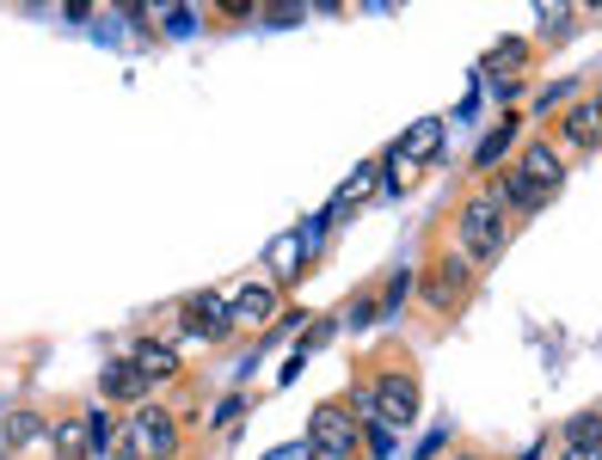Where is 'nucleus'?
Segmentation results:
<instances>
[{"instance_id": "20e7f679", "label": "nucleus", "mask_w": 602, "mask_h": 460, "mask_svg": "<svg viewBox=\"0 0 602 460\" xmlns=\"http://www.w3.org/2000/svg\"><path fill=\"white\" fill-rule=\"evenodd\" d=\"M369 393H375V418L388 423V430H406V423L418 418V381H412V375H400V368L381 375Z\"/></svg>"}, {"instance_id": "f8f14e48", "label": "nucleus", "mask_w": 602, "mask_h": 460, "mask_svg": "<svg viewBox=\"0 0 602 460\" xmlns=\"http://www.w3.org/2000/svg\"><path fill=\"white\" fill-rule=\"evenodd\" d=\"M142 387H147V381L135 375V362H130V356L105 368V399H142Z\"/></svg>"}, {"instance_id": "2eb2a0df", "label": "nucleus", "mask_w": 602, "mask_h": 460, "mask_svg": "<svg viewBox=\"0 0 602 460\" xmlns=\"http://www.w3.org/2000/svg\"><path fill=\"white\" fill-rule=\"evenodd\" d=\"M510 135H517V123H504V130H492V135H486V142H480V154H473V166H480V172L492 166V160L510 147Z\"/></svg>"}, {"instance_id": "f257e3e1", "label": "nucleus", "mask_w": 602, "mask_h": 460, "mask_svg": "<svg viewBox=\"0 0 602 460\" xmlns=\"http://www.w3.org/2000/svg\"><path fill=\"white\" fill-rule=\"evenodd\" d=\"M178 454V418L161 406H142L123 423V460H173Z\"/></svg>"}, {"instance_id": "ddd939ff", "label": "nucleus", "mask_w": 602, "mask_h": 460, "mask_svg": "<svg viewBox=\"0 0 602 460\" xmlns=\"http://www.w3.org/2000/svg\"><path fill=\"white\" fill-rule=\"evenodd\" d=\"M498 197H504V203H517V209H535V203H548V197L535 191V184L522 178V172H504V178H498Z\"/></svg>"}, {"instance_id": "6ab92c4d", "label": "nucleus", "mask_w": 602, "mask_h": 460, "mask_svg": "<svg viewBox=\"0 0 602 460\" xmlns=\"http://www.w3.org/2000/svg\"><path fill=\"white\" fill-rule=\"evenodd\" d=\"M522 55H529V43H522V38H510V43H498V50L486 55V68H510V62H522Z\"/></svg>"}, {"instance_id": "4be33fe9", "label": "nucleus", "mask_w": 602, "mask_h": 460, "mask_svg": "<svg viewBox=\"0 0 602 460\" xmlns=\"http://www.w3.org/2000/svg\"><path fill=\"white\" fill-rule=\"evenodd\" d=\"M265 460H314V454H308V442H295V448H271Z\"/></svg>"}, {"instance_id": "aec40b11", "label": "nucleus", "mask_w": 602, "mask_h": 460, "mask_svg": "<svg viewBox=\"0 0 602 460\" xmlns=\"http://www.w3.org/2000/svg\"><path fill=\"white\" fill-rule=\"evenodd\" d=\"M271 264H277V270H295V264H302V246H295V239H277V246H271Z\"/></svg>"}, {"instance_id": "9b49d317", "label": "nucleus", "mask_w": 602, "mask_h": 460, "mask_svg": "<svg viewBox=\"0 0 602 460\" xmlns=\"http://www.w3.org/2000/svg\"><path fill=\"white\" fill-rule=\"evenodd\" d=\"M565 142H572V147H584V154L596 147V99H584V105H572V111H565Z\"/></svg>"}, {"instance_id": "0eeeda50", "label": "nucleus", "mask_w": 602, "mask_h": 460, "mask_svg": "<svg viewBox=\"0 0 602 460\" xmlns=\"http://www.w3.org/2000/svg\"><path fill=\"white\" fill-rule=\"evenodd\" d=\"M185 314L197 319L203 338H228V331H234V314H228V301H222V295H197V301H191Z\"/></svg>"}, {"instance_id": "1a4fd4ad", "label": "nucleus", "mask_w": 602, "mask_h": 460, "mask_svg": "<svg viewBox=\"0 0 602 460\" xmlns=\"http://www.w3.org/2000/svg\"><path fill=\"white\" fill-rule=\"evenodd\" d=\"M430 154H442V123H418V130H412V142H406L400 154H394V166H400V172H412L418 160H430Z\"/></svg>"}, {"instance_id": "39448f33", "label": "nucleus", "mask_w": 602, "mask_h": 460, "mask_svg": "<svg viewBox=\"0 0 602 460\" xmlns=\"http://www.w3.org/2000/svg\"><path fill=\"white\" fill-rule=\"evenodd\" d=\"M130 362H135V375H142L147 387H154V381H178V350L166 338H142Z\"/></svg>"}, {"instance_id": "f3484780", "label": "nucleus", "mask_w": 602, "mask_h": 460, "mask_svg": "<svg viewBox=\"0 0 602 460\" xmlns=\"http://www.w3.org/2000/svg\"><path fill=\"white\" fill-rule=\"evenodd\" d=\"M161 25H166V38H191V31H197V13H185V7H166Z\"/></svg>"}, {"instance_id": "f03ea898", "label": "nucleus", "mask_w": 602, "mask_h": 460, "mask_svg": "<svg viewBox=\"0 0 602 460\" xmlns=\"http://www.w3.org/2000/svg\"><path fill=\"white\" fill-rule=\"evenodd\" d=\"M308 454L314 460H357V423H350L345 406H314L308 418Z\"/></svg>"}, {"instance_id": "a211bd4d", "label": "nucleus", "mask_w": 602, "mask_h": 460, "mask_svg": "<svg viewBox=\"0 0 602 460\" xmlns=\"http://www.w3.org/2000/svg\"><path fill=\"white\" fill-rule=\"evenodd\" d=\"M369 191H375V166H363L357 178H350V191H345V203H338V209H357V203L369 197Z\"/></svg>"}, {"instance_id": "412c9836", "label": "nucleus", "mask_w": 602, "mask_h": 460, "mask_svg": "<svg viewBox=\"0 0 602 460\" xmlns=\"http://www.w3.org/2000/svg\"><path fill=\"white\" fill-rule=\"evenodd\" d=\"M442 448H449V430H437V436H425V448H418V460H437Z\"/></svg>"}, {"instance_id": "b1692460", "label": "nucleus", "mask_w": 602, "mask_h": 460, "mask_svg": "<svg viewBox=\"0 0 602 460\" xmlns=\"http://www.w3.org/2000/svg\"><path fill=\"white\" fill-rule=\"evenodd\" d=\"M461 460H473V454H461Z\"/></svg>"}, {"instance_id": "dca6fc26", "label": "nucleus", "mask_w": 602, "mask_h": 460, "mask_svg": "<svg viewBox=\"0 0 602 460\" xmlns=\"http://www.w3.org/2000/svg\"><path fill=\"white\" fill-rule=\"evenodd\" d=\"M357 448H369V454H375V460H388V454H394V448H400V436H394V430H388V423H369V436H363V442H357Z\"/></svg>"}, {"instance_id": "7ed1b4c3", "label": "nucleus", "mask_w": 602, "mask_h": 460, "mask_svg": "<svg viewBox=\"0 0 602 460\" xmlns=\"http://www.w3.org/2000/svg\"><path fill=\"white\" fill-rule=\"evenodd\" d=\"M461 246H468V258H498L504 252V222H498L492 197H473L461 209Z\"/></svg>"}, {"instance_id": "6e6552de", "label": "nucleus", "mask_w": 602, "mask_h": 460, "mask_svg": "<svg viewBox=\"0 0 602 460\" xmlns=\"http://www.w3.org/2000/svg\"><path fill=\"white\" fill-rule=\"evenodd\" d=\"M228 314L246 319V326H265V319L277 314V283H253V289H241V301H234Z\"/></svg>"}, {"instance_id": "423d86ee", "label": "nucleus", "mask_w": 602, "mask_h": 460, "mask_svg": "<svg viewBox=\"0 0 602 460\" xmlns=\"http://www.w3.org/2000/svg\"><path fill=\"white\" fill-rule=\"evenodd\" d=\"M517 172H522V178H529V184H535L541 197H553V184L565 178L560 154H553L548 142H529V147H522V166H517Z\"/></svg>"}, {"instance_id": "5701e85b", "label": "nucleus", "mask_w": 602, "mask_h": 460, "mask_svg": "<svg viewBox=\"0 0 602 460\" xmlns=\"http://www.w3.org/2000/svg\"><path fill=\"white\" fill-rule=\"evenodd\" d=\"M565 460H596V454H565Z\"/></svg>"}, {"instance_id": "4468645a", "label": "nucleus", "mask_w": 602, "mask_h": 460, "mask_svg": "<svg viewBox=\"0 0 602 460\" xmlns=\"http://www.w3.org/2000/svg\"><path fill=\"white\" fill-rule=\"evenodd\" d=\"M596 406L584 411V418H572V454H596Z\"/></svg>"}, {"instance_id": "9d476101", "label": "nucleus", "mask_w": 602, "mask_h": 460, "mask_svg": "<svg viewBox=\"0 0 602 460\" xmlns=\"http://www.w3.org/2000/svg\"><path fill=\"white\" fill-rule=\"evenodd\" d=\"M50 442H55V460H93V442H86V423L81 418H62L50 430Z\"/></svg>"}]
</instances>
